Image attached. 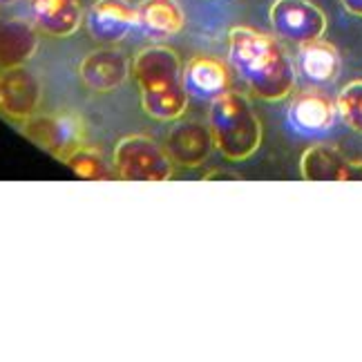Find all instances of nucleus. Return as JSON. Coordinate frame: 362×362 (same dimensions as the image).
Masks as SVG:
<instances>
[{"instance_id":"obj_18","label":"nucleus","mask_w":362,"mask_h":362,"mask_svg":"<svg viewBox=\"0 0 362 362\" xmlns=\"http://www.w3.org/2000/svg\"><path fill=\"white\" fill-rule=\"evenodd\" d=\"M65 165L72 170L78 179H90V181H99V179H110L112 170L107 168V163L99 150L90 148L88 144L78 148L72 157L65 161Z\"/></svg>"},{"instance_id":"obj_21","label":"nucleus","mask_w":362,"mask_h":362,"mask_svg":"<svg viewBox=\"0 0 362 362\" xmlns=\"http://www.w3.org/2000/svg\"><path fill=\"white\" fill-rule=\"evenodd\" d=\"M13 3H18V0H0V5H13Z\"/></svg>"},{"instance_id":"obj_12","label":"nucleus","mask_w":362,"mask_h":362,"mask_svg":"<svg viewBox=\"0 0 362 362\" xmlns=\"http://www.w3.org/2000/svg\"><path fill=\"white\" fill-rule=\"evenodd\" d=\"M300 173L306 181H362V161H349L333 146H311L304 150Z\"/></svg>"},{"instance_id":"obj_15","label":"nucleus","mask_w":362,"mask_h":362,"mask_svg":"<svg viewBox=\"0 0 362 362\" xmlns=\"http://www.w3.org/2000/svg\"><path fill=\"white\" fill-rule=\"evenodd\" d=\"M38 49L36 25L23 18H0V69L27 65Z\"/></svg>"},{"instance_id":"obj_20","label":"nucleus","mask_w":362,"mask_h":362,"mask_svg":"<svg viewBox=\"0 0 362 362\" xmlns=\"http://www.w3.org/2000/svg\"><path fill=\"white\" fill-rule=\"evenodd\" d=\"M340 3L354 16H362V0H340Z\"/></svg>"},{"instance_id":"obj_17","label":"nucleus","mask_w":362,"mask_h":362,"mask_svg":"<svg viewBox=\"0 0 362 362\" xmlns=\"http://www.w3.org/2000/svg\"><path fill=\"white\" fill-rule=\"evenodd\" d=\"M298 69L313 86H331L340 76V54L322 38L311 40L300 45Z\"/></svg>"},{"instance_id":"obj_1","label":"nucleus","mask_w":362,"mask_h":362,"mask_svg":"<svg viewBox=\"0 0 362 362\" xmlns=\"http://www.w3.org/2000/svg\"><path fill=\"white\" fill-rule=\"evenodd\" d=\"M228 63L262 101H284L296 90V67L284 47L253 27L238 25L228 32Z\"/></svg>"},{"instance_id":"obj_5","label":"nucleus","mask_w":362,"mask_h":362,"mask_svg":"<svg viewBox=\"0 0 362 362\" xmlns=\"http://www.w3.org/2000/svg\"><path fill=\"white\" fill-rule=\"evenodd\" d=\"M115 175L123 181H168L175 175L173 159L163 146L146 134H128L115 146Z\"/></svg>"},{"instance_id":"obj_2","label":"nucleus","mask_w":362,"mask_h":362,"mask_svg":"<svg viewBox=\"0 0 362 362\" xmlns=\"http://www.w3.org/2000/svg\"><path fill=\"white\" fill-rule=\"evenodd\" d=\"M184 65L177 52L165 45H150L132 61V76L141 94L144 112L155 121H177L188 107Z\"/></svg>"},{"instance_id":"obj_10","label":"nucleus","mask_w":362,"mask_h":362,"mask_svg":"<svg viewBox=\"0 0 362 362\" xmlns=\"http://www.w3.org/2000/svg\"><path fill=\"white\" fill-rule=\"evenodd\" d=\"M165 152L181 168H199L215 148L211 125L202 121H179L165 136Z\"/></svg>"},{"instance_id":"obj_14","label":"nucleus","mask_w":362,"mask_h":362,"mask_svg":"<svg viewBox=\"0 0 362 362\" xmlns=\"http://www.w3.org/2000/svg\"><path fill=\"white\" fill-rule=\"evenodd\" d=\"M38 32L52 38L72 36L83 21L78 0H27Z\"/></svg>"},{"instance_id":"obj_3","label":"nucleus","mask_w":362,"mask_h":362,"mask_svg":"<svg viewBox=\"0 0 362 362\" xmlns=\"http://www.w3.org/2000/svg\"><path fill=\"white\" fill-rule=\"evenodd\" d=\"M208 125L215 148L228 161H246L262 146V123L253 105L240 92H226L211 101Z\"/></svg>"},{"instance_id":"obj_11","label":"nucleus","mask_w":362,"mask_h":362,"mask_svg":"<svg viewBox=\"0 0 362 362\" xmlns=\"http://www.w3.org/2000/svg\"><path fill=\"white\" fill-rule=\"evenodd\" d=\"M90 36L101 45H117L136 27V7L128 0H96L86 16Z\"/></svg>"},{"instance_id":"obj_19","label":"nucleus","mask_w":362,"mask_h":362,"mask_svg":"<svg viewBox=\"0 0 362 362\" xmlns=\"http://www.w3.org/2000/svg\"><path fill=\"white\" fill-rule=\"evenodd\" d=\"M338 117L351 130L362 132V81H351L338 94Z\"/></svg>"},{"instance_id":"obj_13","label":"nucleus","mask_w":362,"mask_h":362,"mask_svg":"<svg viewBox=\"0 0 362 362\" xmlns=\"http://www.w3.org/2000/svg\"><path fill=\"white\" fill-rule=\"evenodd\" d=\"M184 88L188 96L202 101H215L217 96L230 92V74L224 61L215 57H194L184 65Z\"/></svg>"},{"instance_id":"obj_6","label":"nucleus","mask_w":362,"mask_h":362,"mask_svg":"<svg viewBox=\"0 0 362 362\" xmlns=\"http://www.w3.org/2000/svg\"><path fill=\"white\" fill-rule=\"evenodd\" d=\"M269 18L273 32L296 45L322 38L327 30V16L309 0H275Z\"/></svg>"},{"instance_id":"obj_9","label":"nucleus","mask_w":362,"mask_h":362,"mask_svg":"<svg viewBox=\"0 0 362 362\" xmlns=\"http://www.w3.org/2000/svg\"><path fill=\"white\" fill-rule=\"evenodd\" d=\"M286 121L302 136H322L338 121V105L317 90H304L288 103Z\"/></svg>"},{"instance_id":"obj_8","label":"nucleus","mask_w":362,"mask_h":362,"mask_svg":"<svg viewBox=\"0 0 362 362\" xmlns=\"http://www.w3.org/2000/svg\"><path fill=\"white\" fill-rule=\"evenodd\" d=\"M132 72V63L128 61V57L112 47H101L90 52L86 59L78 63V78L90 92H115L119 90L125 81H128Z\"/></svg>"},{"instance_id":"obj_16","label":"nucleus","mask_w":362,"mask_h":362,"mask_svg":"<svg viewBox=\"0 0 362 362\" xmlns=\"http://www.w3.org/2000/svg\"><path fill=\"white\" fill-rule=\"evenodd\" d=\"M184 25L186 16L177 0H141L136 7V27L150 38H173Z\"/></svg>"},{"instance_id":"obj_7","label":"nucleus","mask_w":362,"mask_h":362,"mask_svg":"<svg viewBox=\"0 0 362 362\" xmlns=\"http://www.w3.org/2000/svg\"><path fill=\"white\" fill-rule=\"evenodd\" d=\"M40 101H43V86L30 67H7L0 69V115L9 121L23 123L32 119Z\"/></svg>"},{"instance_id":"obj_4","label":"nucleus","mask_w":362,"mask_h":362,"mask_svg":"<svg viewBox=\"0 0 362 362\" xmlns=\"http://www.w3.org/2000/svg\"><path fill=\"white\" fill-rule=\"evenodd\" d=\"M21 132L30 139L34 146L49 152L59 161H67L78 148L88 144V128L81 115L69 112H47L34 115L32 119L23 121Z\"/></svg>"}]
</instances>
